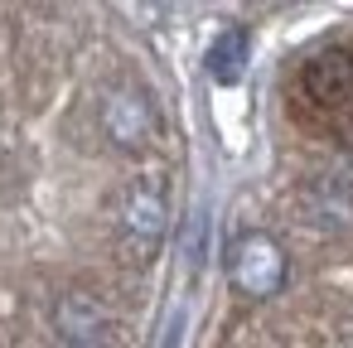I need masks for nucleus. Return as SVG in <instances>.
<instances>
[{
  "label": "nucleus",
  "mask_w": 353,
  "mask_h": 348,
  "mask_svg": "<svg viewBox=\"0 0 353 348\" xmlns=\"http://www.w3.org/2000/svg\"><path fill=\"white\" fill-rule=\"evenodd\" d=\"M228 280L247 300H271L285 285V252L266 232H242L228 252Z\"/></svg>",
  "instance_id": "f257e3e1"
},
{
  "label": "nucleus",
  "mask_w": 353,
  "mask_h": 348,
  "mask_svg": "<svg viewBox=\"0 0 353 348\" xmlns=\"http://www.w3.org/2000/svg\"><path fill=\"white\" fill-rule=\"evenodd\" d=\"M54 329H59V348H112V314L83 290H68L59 300Z\"/></svg>",
  "instance_id": "f03ea898"
},
{
  "label": "nucleus",
  "mask_w": 353,
  "mask_h": 348,
  "mask_svg": "<svg viewBox=\"0 0 353 348\" xmlns=\"http://www.w3.org/2000/svg\"><path fill=\"white\" fill-rule=\"evenodd\" d=\"M300 88L319 107H348L353 102V54L348 49H324L300 68Z\"/></svg>",
  "instance_id": "7ed1b4c3"
},
{
  "label": "nucleus",
  "mask_w": 353,
  "mask_h": 348,
  "mask_svg": "<svg viewBox=\"0 0 353 348\" xmlns=\"http://www.w3.org/2000/svg\"><path fill=\"white\" fill-rule=\"evenodd\" d=\"M102 126H107V136H112L117 145L136 150V145L150 141V131H155V112H150V102H145L141 92H112L107 107H102Z\"/></svg>",
  "instance_id": "20e7f679"
},
{
  "label": "nucleus",
  "mask_w": 353,
  "mask_h": 348,
  "mask_svg": "<svg viewBox=\"0 0 353 348\" xmlns=\"http://www.w3.org/2000/svg\"><path fill=\"white\" fill-rule=\"evenodd\" d=\"M121 227L136 242V252H155V242L165 237V194L155 184H136L121 203Z\"/></svg>",
  "instance_id": "39448f33"
},
{
  "label": "nucleus",
  "mask_w": 353,
  "mask_h": 348,
  "mask_svg": "<svg viewBox=\"0 0 353 348\" xmlns=\"http://www.w3.org/2000/svg\"><path fill=\"white\" fill-rule=\"evenodd\" d=\"M247 54H252L247 30H242V25L223 30V34L208 44V78H213V83H237L242 68H247Z\"/></svg>",
  "instance_id": "423d86ee"
}]
</instances>
